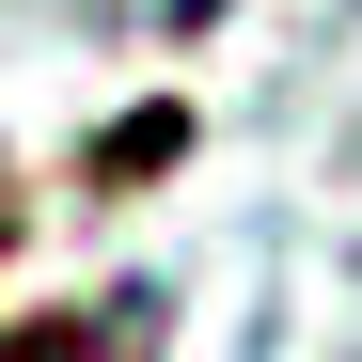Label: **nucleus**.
<instances>
[{
	"mask_svg": "<svg viewBox=\"0 0 362 362\" xmlns=\"http://www.w3.org/2000/svg\"><path fill=\"white\" fill-rule=\"evenodd\" d=\"M142 331H158L142 299H110V315H95V331H64V346H47V362H142Z\"/></svg>",
	"mask_w": 362,
	"mask_h": 362,
	"instance_id": "f257e3e1",
	"label": "nucleus"
},
{
	"mask_svg": "<svg viewBox=\"0 0 362 362\" xmlns=\"http://www.w3.org/2000/svg\"><path fill=\"white\" fill-rule=\"evenodd\" d=\"M173 16H221V0H173Z\"/></svg>",
	"mask_w": 362,
	"mask_h": 362,
	"instance_id": "f03ea898",
	"label": "nucleus"
}]
</instances>
